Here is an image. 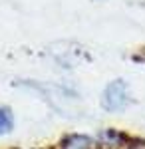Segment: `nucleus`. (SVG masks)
Here are the masks:
<instances>
[{"label": "nucleus", "mask_w": 145, "mask_h": 149, "mask_svg": "<svg viewBox=\"0 0 145 149\" xmlns=\"http://www.w3.org/2000/svg\"><path fill=\"white\" fill-rule=\"evenodd\" d=\"M127 103V88L121 80L113 81L105 88V93H103V107L105 109H121Z\"/></svg>", "instance_id": "f257e3e1"}, {"label": "nucleus", "mask_w": 145, "mask_h": 149, "mask_svg": "<svg viewBox=\"0 0 145 149\" xmlns=\"http://www.w3.org/2000/svg\"><path fill=\"white\" fill-rule=\"evenodd\" d=\"M12 127V119L8 111L6 109H0V133H6V131H10Z\"/></svg>", "instance_id": "f03ea898"}]
</instances>
